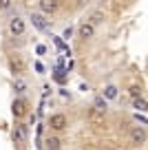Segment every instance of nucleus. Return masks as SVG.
I'll return each mask as SVG.
<instances>
[{"label":"nucleus","mask_w":148,"mask_h":150,"mask_svg":"<svg viewBox=\"0 0 148 150\" xmlns=\"http://www.w3.org/2000/svg\"><path fill=\"white\" fill-rule=\"evenodd\" d=\"M7 29H9V33L11 35H16V38H20V35H24V31H27V22H24L20 16H14V18L7 22Z\"/></svg>","instance_id":"obj_1"},{"label":"nucleus","mask_w":148,"mask_h":150,"mask_svg":"<svg viewBox=\"0 0 148 150\" xmlns=\"http://www.w3.org/2000/svg\"><path fill=\"white\" fill-rule=\"evenodd\" d=\"M49 126H51L53 130H64V128L69 126V119H66V115H62V112H53L51 117H49Z\"/></svg>","instance_id":"obj_2"},{"label":"nucleus","mask_w":148,"mask_h":150,"mask_svg":"<svg viewBox=\"0 0 148 150\" xmlns=\"http://www.w3.org/2000/svg\"><path fill=\"white\" fill-rule=\"evenodd\" d=\"M128 139H130V144H135V146H142V144H146L148 135H146V130H144L142 126H135L133 130L128 132Z\"/></svg>","instance_id":"obj_3"},{"label":"nucleus","mask_w":148,"mask_h":150,"mask_svg":"<svg viewBox=\"0 0 148 150\" xmlns=\"http://www.w3.org/2000/svg\"><path fill=\"white\" fill-rule=\"evenodd\" d=\"M11 137H14L16 144H24V141L29 139V128H27V124H16V128H14V132H11Z\"/></svg>","instance_id":"obj_4"},{"label":"nucleus","mask_w":148,"mask_h":150,"mask_svg":"<svg viewBox=\"0 0 148 150\" xmlns=\"http://www.w3.org/2000/svg\"><path fill=\"white\" fill-rule=\"evenodd\" d=\"M78 35L82 38V40H91V38H95V27H93L91 22L84 20V22L78 27Z\"/></svg>","instance_id":"obj_5"},{"label":"nucleus","mask_w":148,"mask_h":150,"mask_svg":"<svg viewBox=\"0 0 148 150\" xmlns=\"http://www.w3.org/2000/svg\"><path fill=\"white\" fill-rule=\"evenodd\" d=\"M9 69H11V73H14V75H18V77H20V75L24 73V62H22V57H20V55H11V57H9Z\"/></svg>","instance_id":"obj_6"},{"label":"nucleus","mask_w":148,"mask_h":150,"mask_svg":"<svg viewBox=\"0 0 148 150\" xmlns=\"http://www.w3.org/2000/svg\"><path fill=\"white\" fill-rule=\"evenodd\" d=\"M31 22H33V27H36L38 31H49V29H51L49 20H46L42 13H31Z\"/></svg>","instance_id":"obj_7"},{"label":"nucleus","mask_w":148,"mask_h":150,"mask_svg":"<svg viewBox=\"0 0 148 150\" xmlns=\"http://www.w3.org/2000/svg\"><path fill=\"white\" fill-rule=\"evenodd\" d=\"M38 7H40L42 16H44V13H56V11L60 9V2H56V0H40Z\"/></svg>","instance_id":"obj_8"},{"label":"nucleus","mask_w":148,"mask_h":150,"mask_svg":"<svg viewBox=\"0 0 148 150\" xmlns=\"http://www.w3.org/2000/svg\"><path fill=\"white\" fill-rule=\"evenodd\" d=\"M11 112H14L16 119H22L24 115H27V104H24L22 99H14V104H11Z\"/></svg>","instance_id":"obj_9"},{"label":"nucleus","mask_w":148,"mask_h":150,"mask_svg":"<svg viewBox=\"0 0 148 150\" xmlns=\"http://www.w3.org/2000/svg\"><path fill=\"white\" fill-rule=\"evenodd\" d=\"M93 110H97V112H106L108 110V102L104 99V95H97V97L93 99Z\"/></svg>","instance_id":"obj_10"},{"label":"nucleus","mask_w":148,"mask_h":150,"mask_svg":"<svg viewBox=\"0 0 148 150\" xmlns=\"http://www.w3.org/2000/svg\"><path fill=\"white\" fill-rule=\"evenodd\" d=\"M44 146H46V150H60L62 141L58 139V137H46V139H44Z\"/></svg>","instance_id":"obj_11"},{"label":"nucleus","mask_w":148,"mask_h":150,"mask_svg":"<svg viewBox=\"0 0 148 150\" xmlns=\"http://www.w3.org/2000/svg\"><path fill=\"white\" fill-rule=\"evenodd\" d=\"M115 97H117V86L115 84H108L106 88H104V99L108 102V99H115Z\"/></svg>","instance_id":"obj_12"},{"label":"nucleus","mask_w":148,"mask_h":150,"mask_svg":"<svg viewBox=\"0 0 148 150\" xmlns=\"http://www.w3.org/2000/svg\"><path fill=\"white\" fill-rule=\"evenodd\" d=\"M133 108H137V110H148V102L144 97H139V99H133Z\"/></svg>","instance_id":"obj_13"},{"label":"nucleus","mask_w":148,"mask_h":150,"mask_svg":"<svg viewBox=\"0 0 148 150\" xmlns=\"http://www.w3.org/2000/svg\"><path fill=\"white\" fill-rule=\"evenodd\" d=\"M14 88H16V93H24V91H27V82H24V80H20V77H16Z\"/></svg>","instance_id":"obj_14"},{"label":"nucleus","mask_w":148,"mask_h":150,"mask_svg":"<svg viewBox=\"0 0 148 150\" xmlns=\"http://www.w3.org/2000/svg\"><path fill=\"white\" fill-rule=\"evenodd\" d=\"M128 93H130V97H133V99H139V97H142V86L133 84V86L128 88Z\"/></svg>","instance_id":"obj_15"},{"label":"nucleus","mask_w":148,"mask_h":150,"mask_svg":"<svg viewBox=\"0 0 148 150\" xmlns=\"http://www.w3.org/2000/svg\"><path fill=\"white\" fill-rule=\"evenodd\" d=\"M102 20H104V13H102V11H95V13L91 16V20H88V22L95 27V24H97V22H102Z\"/></svg>","instance_id":"obj_16"},{"label":"nucleus","mask_w":148,"mask_h":150,"mask_svg":"<svg viewBox=\"0 0 148 150\" xmlns=\"http://www.w3.org/2000/svg\"><path fill=\"white\" fill-rule=\"evenodd\" d=\"M71 35H73V27H66L64 31H62V38H64V40H69Z\"/></svg>","instance_id":"obj_17"},{"label":"nucleus","mask_w":148,"mask_h":150,"mask_svg":"<svg viewBox=\"0 0 148 150\" xmlns=\"http://www.w3.org/2000/svg\"><path fill=\"white\" fill-rule=\"evenodd\" d=\"M11 7V0H0V11H7Z\"/></svg>","instance_id":"obj_18"}]
</instances>
